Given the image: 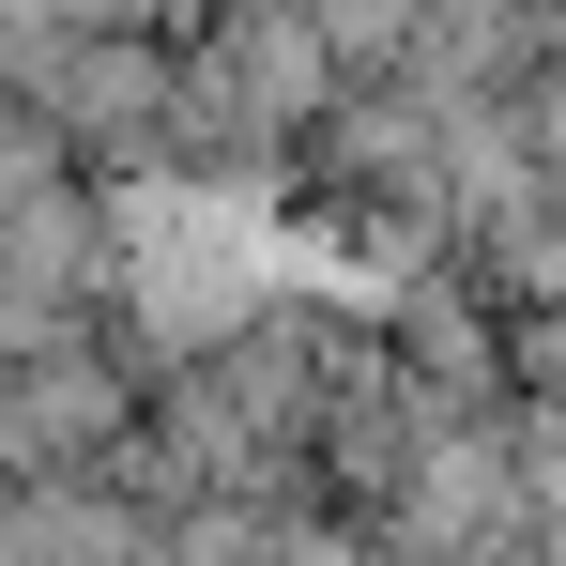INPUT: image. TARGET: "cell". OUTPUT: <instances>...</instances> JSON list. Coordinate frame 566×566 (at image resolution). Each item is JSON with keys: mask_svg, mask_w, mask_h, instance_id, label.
I'll use <instances>...</instances> for the list:
<instances>
[{"mask_svg": "<svg viewBox=\"0 0 566 566\" xmlns=\"http://www.w3.org/2000/svg\"><path fill=\"white\" fill-rule=\"evenodd\" d=\"M93 444H123V382L62 337H31L0 368V474H93Z\"/></svg>", "mask_w": 566, "mask_h": 566, "instance_id": "cell-1", "label": "cell"}]
</instances>
